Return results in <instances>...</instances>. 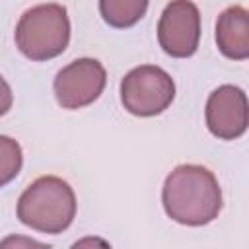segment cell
Here are the masks:
<instances>
[{"label":"cell","mask_w":249,"mask_h":249,"mask_svg":"<svg viewBox=\"0 0 249 249\" xmlns=\"http://www.w3.org/2000/svg\"><path fill=\"white\" fill-rule=\"evenodd\" d=\"M161 202L173 222L193 228L214 222L224 204L216 175L196 163H181L165 177Z\"/></svg>","instance_id":"obj_1"},{"label":"cell","mask_w":249,"mask_h":249,"mask_svg":"<svg viewBox=\"0 0 249 249\" xmlns=\"http://www.w3.org/2000/svg\"><path fill=\"white\" fill-rule=\"evenodd\" d=\"M16 212L27 228L56 235L68 230L76 218V195L64 179L43 175L21 193Z\"/></svg>","instance_id":"obj_2"},{"label":"cell","mask_w":249,"mask_h":249,"mask_svg":"<svg viewBox=\"0 0 249 249\" xmlns=\"http://www.w3.org/2000/svg\"><path fill=\"white\" fill-rule=\"evenodd\" d=\"M70 43V18L60 4H39L23 12L16 25V45L35 62L51 60Z\"/></svg>","instance_id":"obj_3"},{"label":"cell","mask_w":249,"mask_h":249,"mask_svg":"<svg viewBox=\"0 0 249 249\" xmlns=\"http://www.w3.org/2000/svg\"><path fill=\"white\" fill-rule=\"evenodd\" d=\"M175 99V82L160 66L142 64L132 68L121 82V103L136 117H156Z\"/></svg>","instance_id":"obj_4"},{"label":"cell","mask_w":249,"mask_h":249,"mask_svg":"<svg viewBox=\"0 0 249 249\" xmlns=\"http://www.w3.org/2000/svg\"><path fill=\"white\" fill-rule=\"evenodd\" d=\"M158 41L165 54L189 58L200 43V12L191 0H171L158 21Z\"/></svg>","instance_id":"obj_5"},{"label":"cell","mask_w":249,"mask_h":249,"mask_svg":"<svg viewBox=\"0 0 249 249\" xmlns=\"http://www.w3.org/2000/svg\"><path fill=\"white\" fill-rule=\"evenodd\" d=\"M107 72L95 58H76L64 66L54 82V97L62 109H82L91 105L105 89Z\"/></svg>","instance_id":"obj_6"},{"label":"cell","mask_w":249,"mask_h":249,"mask_svg":"<svg viewBox=\"0 0 249 249\" xmlns=\"http://www.w3.org/2000/svg\"><path fill=\"white\" fill-rule=\"evenodd\" d=\"M206 126L220 140H235L247 130L249 107L247 95L241 88L224 84L216 88L206 99Z\"/></svg>","instance_id":"obj_7"},{"label":"cell","mask_w":249,"mask_h":249,"mask_svg":"<svg viewBox=\"0 0 249 249\" xmlns=\"http://www.w3.org/2000/svg\"><path fill=\"white\" fill-rule=\"evenodd\" d=\"M216 45L231 60L249 56V12L243 6H230L218 16Z\"/></svg>","instance_id":"obj_8"},{"label":"cell","mask_w":249,"mask_h":249,"mask_svg":"<svg viewBox=\"0 0 249 249\" xmlns=\"http://www.w3.org/2000/svg\"><path fill=\"white\" fill-rule=\"evenodd\" d=\"M148 4L150 0H99V14L111 27L126 29L144 18Z\"/></svg>","instance_id":"obj_9"},{"label":"cell","mask_w":249,"mask_h":249,"mask_svg":"<svg viewBox=\"0 0 249 249\" xmlns=\"http://www.w3.org/2000/svg\"><path fill=\"white\" fill-rule=\"evenodd\" d=\"M23 165V152L18 140L0 134V189L14 181Z\"/></svg>","instance_id":"obj_10"},{"label":"cell","mask_w":249,"mask_h":249,"mask_svg":"<svg viewBox=\"0 0 249 249\" xmlns=\"http://www.w3.org/2000/svg\"><path fill=\"white\" fill-rule=\"evenodd\" d=\"M14 103V95H12V88L10 84L0 76V117H4Z\"/></svg>","instance_id":"obj_11"},{"label":"cell","mask_w":249,"mask_h":249,"mask_svg":"<svg viewBox=\"0 0 249 249\" xmlns=\"http://www.w3.org/2000/svg\"><path fill=\"white\" fill-rule=\"evenodd\" d=\"M10 243H16V245H18V243H25V245H43V243H39V241H33V239H14V237H12V239H6V241H2L0 245H10Z\"/></svg>","instance_id":"obj_12"}]
</instances>
